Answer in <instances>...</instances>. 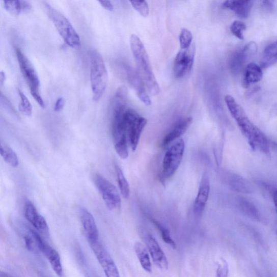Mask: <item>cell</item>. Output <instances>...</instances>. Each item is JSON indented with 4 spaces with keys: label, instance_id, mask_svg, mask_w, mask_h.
Wrapping results in <instances>:
<instances>
[{
    "label": "cell",
    "instance_id": "43",
    "mask_svg": "<svg viewBox=\"0 0 277 277\" xmlns=\"http://www.w3.org/2000/svg\"><path fill=\"white\" fill-rule=\"evenodd\" d=\"M249 1H252V2H253L254 0H249Z\"/></svg>",
    "mask_w": 277,
    "mask_h": 277
},
{
    "label": "cell",
    "instance_id": "12",
    "mask_svg": "<svg viewBox=\"0 0 277 277\" xmlns=\"http://www.w3.org/2000/svg\"><path fill=\"white\" fill-rule=\"evenodd\" d=\"M124 68L128 83L135 91L138 98L145 105L150 106L152 101L149 96V93L141 77L137 72L136 69L135 70V69L127 66H124Z\"/></svg>",
    "mask_w": 277,
    "mask_h": 277
},
{
    "label": "cell",
    "instance_id": "44",
    "mask_svg": "<svg viewBox=\"0 0 277 277\" xmlns=\"http://www.w3.org/2000/svg\"><path fill=\"white\" fill-rule=\"evenodd\" d=\"M276 236H277V229H276Z\"/></svg>",
    "mask_w": 277,
    "mask_h": 277
},
{
    "label": "cell",
    "instance_id": "26",
    "mask_svg": "<svg viewBox=\"0 0 277 277\" xmlns=\"http://www.w3.org/2000/svg\"><path fill=\"white\" fill-rule=\"evenodd\" d=\"M240 209L246 216L255 220H261L262 216L257 206L253 203L241 199L239 201Z\"/></svg>",
    "mask_w": 277,
    "mask_h": 277
},
{
    "label": "cell",
    "instance_id": "32",
    "mask_svg": "<svg viewBox=\"0 0 277 277\" xmlns=\"http://www.w3.org/2000/svg\"><path fill=\"white\" fill-rule=\"evenodd\" d=\"M135 10L144 17L149 14V7L146 0H129Z\"/></svg>",
    "mask_w": 277,
    "mask_h": 277
},
{
    "label": "cell",
    "instance_id": "5",
    "mask_svg": "<svg viewBox=\"0 0 277 277\" xmlns=\"http://www.w3.org/2000/svg\"><path fill=\"white\" fill-rule=\"evenodd\" d=\"M45 8L49 18L66 44L73 48H79L81 46L80 38L71 22L62 13L49 5L45 4Z\"/></svg>",
    "mask_w": 277,
    "mask_h": 277
},
{
    "label": "cell",
    "instance_id": "24",
    "mask_svg": "<svg viewBox=\"0 0 277 277\" xmlns=\"http://www.w3.org/2000/svg\"><path fill=\"white\" fill-rule=\"evenodd\" d=\"M249 59L242 49L234 53L230 59V67L234 73H239Z\"/></svg>",
    "mask_w": 277,
    "mask_h": 277
},
{
    "label": "cell",
    "instance_id": "11",
    "mask_svg": "<svg viewBox=\"0 0 277 277\" xmlns=\"http://www.w3.org/2000/svg\"><path fill=\"white\" fill-rule=\"evenodd\" d=\"M89 243L106 276L119 277V272L116 263L99 240L90 241Z\"/></svg>",
    "mask_w": 277,
    "mask_h": 277
},
{
    "label": "cell",
    "instance_id": "14",
    "mask_svg": "<svg viewBox=\"0 0 277 277\" xmlns=\"http://www.w3.org/2000/svg\"><path fill=\"white\" fill-rule=\"evenodd\" d=\"M210 192L209 177L206 172L203 175L198 192L195 199L193 211L196 216H201L205 210Z\"/></svg>",
    "mask_w": 277,
    "mask_h": 277
},
{
    "label": "cell",
    "instance_id": "28",
    "mask_svg": "<svg viewBox=\"0 0 277 277\" xmlns=\"http://www.w3.org/2000/svg\"><path fill=\"white\" fill-rule=\"evenodd\" d=\"M150 220L160 231L161 237L164 242L169 245L172 248L176 249L177 245L174 240L171 237L169 230L157 220L152 218H150Z\"/></svg>",
    "mask_w": 277,
    "mask_h": 277
},
{
    "label": "cell",
    "instance_id": "36",
    "mask_svg": "<svg viewBox=\"0 0 277 277\" xmlns=\"http://www.w3.org/2000/svg\"><path fill=\"white\" fill-rule=\"evenodd\" d=\"M228 272V264L224 259L221 258L220 263H219L217 269H216V274L218 276H227Z\"/></svg>",
    "mask_w": 277,
    "mask_h": 277
},
{
    "label": "cell",
    "instance_id": "39",
    "mask_svg": "<svg viewBox=\"0 0 277 277\" xmlns=\"http://www.w3.org/2000/svg\"><path fill=\"white\" fill-rule=\"evenodd\" d=\"M103 8L108 11L114 10V6L110 2V0H97Z\"/></svg>",
    "mask_w": 277,
    "mask_h": 277
},
{
    "label": "cell",
    "instance_id": "3",
    "mask_svg": "<svg viewBox=\"0 0 277 277\" xmlns=\"http://www.w3.org/2000/svg\"><path fill=\"white\" fill-rule=\"evenodd\" d=\"M127 101L117 99L113 100L112 105V135L115 149L123 159L128 157V137L125 114Z\"/></svg>",
    "mask_w": 277,
    "mask_h": 277
},
{
    "label": "cell",
    "instance_id": "8",
    "mask_svg": "<svg viewBox=\"0 0 277 277\" xmlns=\"http://www.w3.org/2000/svg\"><path fill=\"white\" fill-rule=\"evenodd\" d=\"M95 184L101 194L103 200L109 210L119 209L121 205L120 196L116 186L101 175L94 178Z\"/></svg>",
    "mask_w": 277,
    "mask_h": 277
},
{
    "label": "cell",
    "instance_id": "4",
    "mask_svg": "<svg viewBox=\"0 0 277 277\" xmlns=\"http://www.w3.org/2000/svg\"><path fill=\"white\" fill-rule=\"evenodd\" d=\"M90 61L93 100L98 101L101 98L106 90L108 82V73L103 58L98 51L95 49L90 51Z\"/></svg>",
    "mask_w": 277,
    "mask_h": 277
},
{
    "label": "cell",
    "instance_id": "38",
    "mask_svg": "<svg viewBox=\"0 0 277 277\" xmlns=\"http://www.w3.org/2000/svg\"><path fill=\"white\" fill-rule=\"evenodd\" d=\"M266 189L269 190L271 196L273 199L275 209L277 213V189L267 186Z\"/></svg>",
    "mask_w": 277,
    "mask_h": 277
},
{
    "label": "cell",
    "instance_id": "7",
    "mask_svg": "<svg viewBox=\"0 0 277 277\" xmlns=\"http://www.w3.org/2000/svg\"><path fill=\"white\" fill-rule=\"evenodd\" d=\"M128 142L132 151H135L141 135L147 124L146 118L132 109H127L125 114Z\"/></svg>",
    "mask_w": 277,
    "mask_h": 277
},
{
    "label": "cell",
    "instance_id": "33",
    "mask_svg": "<svg viewBox=\"0 0 277 277\" xmlns=\"http://www.w3.org/2000/svg\"><path fill=\"white\" fill-rule=\"evenodd\" d=\"M232 33L240 40H244L243 32L246 30V24L240 21H235L231 25Z\"/></svg>",
    "mask_w": 277,
    "mask_h": 277
},
{
    "label": "cell",
    "instance_id": "20",
    "mask_svg": "<svg viewBox=\"0 0 277 277\" xmlns=\"http://www.w3.org/2000/svg\"><path fill=\"white\" fill-rule=\"evenodd\" d=\"M263 76V73L261 66L254 63H250L245 68L242 85L247 89L251 85L261 81Z\"/></svg>",
    "mask_w": 277,
    "mask_h": 277
},
{
    "label": "cell",
    "instance_id": "31",
    "mask_svg": "<svg viewBox=\"0 0 277 277\" xmlns=\"http://www.w3.org/2000/svg\"><path fill=\"white\" fill-rule=\"evenodd\" d=\"M193 36L191 32L186 29H182L179 36L181 49H186L192 44Z\"/></svg>",
    "mask_w": 277,
    "mask_h": 277
},
{
    "label": "cell",
    "instance_id": "40",
    "mask_svg": "<svg viewBox=\"0 0 277 277\" xmlns=\"http://www.w3.org/2000/svg\"><path fill=\"white\" fill-rule=\"evenodd\" d=\"M65 104V101L63 98H59L56 102L54 110L57 112L62 110L64 107Z\"/></svg>",
    "mask_w": 277,
    "mask_h": 277
},
{
    "label": "cell",
    "instance_id": "22",
    "mask_svg": "<svg viewBox=\"0 0 277 277\" xmlns=\"http://www.w3.org/2000/svg\"><path fill=\"white\" fill-rule=\"evenodd\" d=\"M277 63V41L268 45L264 49L261 62L262 69L270 67Z\"/></svg>",
    "mask_w": 277,
    "mask_h": 277
},
{
    "label": "cell",
    "instance_id": "42",
    "mask_svg": "<svg viewBox=\"0 0 277 277\" xmlns=\"http://www.w3.org/2000/svg\"><path fill=\"white\" fill-rule=\"evenodd\" d=\"M10 276L11 275L5 272H0V277H8Z\"/></svg>",
    "mask_w": 277,
    "mask_h": 277
},
{
    "label": "cell",
    "instance_id": "29",
    "mask_svg": "<svg viewBox=\"0 0 277 277\" xmlns=\"http://www.w3.org/2000/svg\"><path fill=\"white\" fill-rule=\"evenodd\" d=\"M20 102L19 104V110L23 115L30 117L32 115L33 108L29 99L20 90H18Z\"/></svg>",
    "mask_w": 277,
    "mask_h": 277
},
{
    "label": "cell",
    "instance_id": "23",
    "mask_svg": "<svg viewBox=\"0 0 277 277\" xmlns=\"http://www.w3.org/2000/svg\"><path fill=\"white\" fill-rule=\"evenodd\" d=\"M135 252L143 269L148 273H152V267L148 251L140 242H135Z\"/></svg>",
    "mask_w": 277,
    "mask_h": 277
},
{
    "label": "cell",
    "instance_id": "18",
    "mask_svg": "<svg viewBox=\"0 0 277 277\" xmlns=\"http://www.w3.org/2000/svg\"><path fill=\"white\" fill-rule=\"evenodd\" d=\"M253 2L249 0H225L223 7L228 9L240 19H246L249 16Z\"/></svg>",
    "mask_w": 277,
    "mask_h": 277
},
{
    "label": "cell",
    "instance_id": "15",
    "mask_svg": "<svg viewBox=\"0 0 277 277\" xmlns=\"http://www.w3.org/2000/svg\"><path fill=\"white\" fill-rule=\"evenodd\" d=\"M192 123V118L191 117L179 119L164 136L162 141L161 146L166 147L171 143L176 141L187 131Z\"/></svg>",
    "mask_w": 277,
    "mask_h": 277
},
{
    "label": "cell",
    "instance_id": "10",
    "mask_svg": "<svg viewBox=\"0 0 277 277\" xmlns=\"http://www.w3.org/2000/svg\"><path fill=\"white\" fill-rule=\"evenodd\" d=\"M15 53L21 72L29 85L31 94L39 93L40 80L34 67L20 49L16 47Z\"/></svg>",
    "mask_w": 277,
    "mask_h": 277
},
{
    "label": "cell",
    "instance_id": "25",
    "mask_svg": "<svg viewBox=\"0 0 277 277\" xmlns=\"http://www.w3.org/2000/svg\"><path fill=\"white\" fill-rule=\"evenodd\" d=\"M0 153L4 160L13 168L19 166V161L17 155L10 146L3 142L0 144Z\"/></svg>",
    "mask_w": 277,
    "mask_h": 277
},
{
    "label": "cell",
    "instance_id": "30",
    "mask_svg": "<svg viewBox=\"0 0 277 277\" xmlns=\"http://www.w3.org/2000/svg\"><path fill=\"white\" fill-rule=\"evenodd\" d=\"M5 10L14 16H18L21 12L20 0H3Z\"/></svg>",
    "mask_w": 277,
    "mask_h": 277
},
{
    "label": "cell",
    "instance_id": "1",
    "mask_svg": "<svg viewBox=\"0 0 277 277\" xmlns=\"http://www.w3.org/2000/svg\"><path fill=\"white\" fill-rule=\"evenodd\" d=\"M225 101L234 119L236 121L242 134L254 150H259L270 154V144L265 135L249 119L243 108L231 95L225 97Z\"/></svg>",
    "mask_w": 277,
    "mask_h": 277
},
{
    "label": "cell",
    "instance_id": "37",
    "mask_svg": "<svg viewBox=\"0 0 277 277\" xmlns=\"http://www.w3.org/2000/svg\"><path fill=\"white\" fill-rule=\"evenodd\" d=\"M262 4L265 10L271 12L274 8L275 0H263Z\"/></svg>",
    "mask_w": 277,
    "mask_h": 277
},
{
    "label": "cell",
    "instance_id": "19",
    "mask_svg": "<svg viewBox=\"0 0 277 277\" xmlns=\"http://www.w3.org/2000/svg\"><path fill=\"white\" fill-rule=\"evenodd\" d=\"M38 249L48 259L56 274L59 276H62L63 274V268L60 255L57 251L46 243L44 240L41 242Z\"/></svg>",
    "mask_w": 277,
    "mask_h": 277
},
{
    "label": "cell",
    "instance_id": "35",
    "mask_svg": "<svg viewBox=\"0 0 277 277\" xmlns=\"http://www.w3.org/2000/svg\"><path fill=\"white\" fill-rule=\"evenodd\" d=\"M242 50L248 59L250 60L257 53L258 46L256 42L251 41Z\"/></svg>",
    "mask_w": 277,
    "mask_h": 277
},
{
    "label": "cell",
    "instance_id": "16",
    "mask_svg": "<svg viewBox=\"0 0 277 277\" xmlns=\"http://www.w3.org/2000/svg\"><path fill=\"white\" fill-rule=\"evenodd\" d=\"M25 218L30 222L37 230L45 232L48 230L46 220L39 213L36 207L30 201L25 202L24 206Z\"/></svg>",
    "mask_w": 277,
    "mask_h": 277
},
{
    "label": "cell",
    "instance_id": "9",
    "mask_svg": "<svg viewBox=\"0 0 277 277\" xmlns=\"http://www.w3.org/2000/svg\"><path fill=\"white\" fill-rule=\"evenodd\" d=\"M196 47L192 44L187 48L181 49L177 54L173 64V73L177 79L186 76L193 68Z\"/></svg>",
    "mask_w": 277,
    "mask_h": 277
},
{
    "label": "cell",
    "instance_id": "6",
    "mask_svg": "<svg viewBox=\"0 0 277 277\" xmlns=\"http://www.w3.org/2000/svg\"><path fill=\"white\" fill-rule=\"evenodd\" d=\"M185 148V142L179 138L169 147L162 161V176L168 179L174 175L183 160Z\"/></svg>",
    "mask_w": 277,
    "mask_h": 277
},
{
    "label": "cell",
    "instance_id": "17",
    "mask_svg": "<svg viewBox=\"0 0 277 277\" xmlns=\"http://www.w3.org/2000/svg\"><path fill=\"white\" fill-rule=\"evenodd\" d=\"M80 219L89 242L99 240V231L92 214L85 208H81Z\"/></svg>",
    "mask_w": 277,
    "mask_h": 277
},
{
    "label": "cell",
    "instance_id": "21",
    "mask_svg": "<svg viewBox=\"0 0 277 277\" xmlns=\"http://www.w3.org/2000/svg\"><path fill=\"white\" fill-rule=\"evenodd\" d=\"M228 183L233 190L238 192L248 194L255 191L254 186L249 181L236 174L229 176Z\"/></svg>",
    "mask_w": 277,
    "mask_h": 277
},
{
    "label": "cell",
    "instance_id": "27",
    "mask_svg": "<svg viewBox=\"0 0 277 277\" xmlns=\"http://www.w3.org/2000/svg\"><path fill=\"white\" fill-rule=\"evenodd\" d=\"M116 171L121 194L125 199H128L130 196V187L128 181L123 171L119 166H116Z\"/></svg>",
    "mask_w": 277,
    "mask_h": 277
},
{
    "label": "cell",
    "instance_id": "13",
    "mask_svg": "<svg viewBox=\"0 0 277 277\" xmlns=\"http://www.w3.org/2000/svg\"><path fill=\"white\" fill-rule=\"evenodd\" d=\"M144 240L155 266L161 270H168L169 268L168 258L157 241L149 233L145 234Z\"/></svg>",
    "mask_w": 277,
    "mask_h": 277
},
{
    "label": "cell",
    "instance_id": "2",
    "mask_svg": "<svg viewBox=\"0 0 277 277\" xmlns=\"http://www.w3.org/2000/svg\"><path fill=\"white\" fill-rule=\"evenodd\" d=\"M130 46L134 59L136 71L144 81L147 91L152 96L159 94L160 87L153 73L148 54L143 42L136 35L130 37Z\"/></svg>",
    "mask_w": 277,
    "mask_h": 277
},
{
    "label": "cell",
    "instance_id": "41",
    "mask_svg": "<svg viewBox=\"0 0 277 277\" xmlns=\"http://www.w3.org/2000/svg\"><path fill=\"white\" fill-rule=\"evenodd\" d=\"M6 80V74L4 72L2 71L1 73H0V85H1L2 87L4 85Z\"/></svg>",
    "mask_w": 277,
    "mask_h": 277
},
{
    "label": "cell",
    "instance_id": "34",
    "mask_svg": "<svg viewBox=\"0 0 277 277\" xmlns=\"http://www.w3.org/2000/svg\"><path fill=\"white\" fill-rule=\"evenodd\" d=\"M1 105L9 114L12 115L17 119L20 118L18 114H17L10 101L8 99L3 93H1Z\"/></svg>",
    "mask_w": 277,
    "mask_h": 277
}]
</instances>
